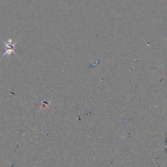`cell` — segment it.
<instances>
[{
  "instance_id": "cell-1",
  "label": "cell",
  "mask_w": 167,
  "mask_h": 167,
  "mask_svg": "<svg viewBox=\"0 0 167 167\" xmlns=\"http://www.w3.org/2000/svg\"><path fill=\"white\" fill-rule=\"evenodd\" d=\"M5 43V45L7 47L6 52L4 53L3 56L5 55H11L12 53L16 54L15 52V45L16 43H13L11 40H9L8 43H5V42H3Z\"/></svg>"
}]
</instances>
